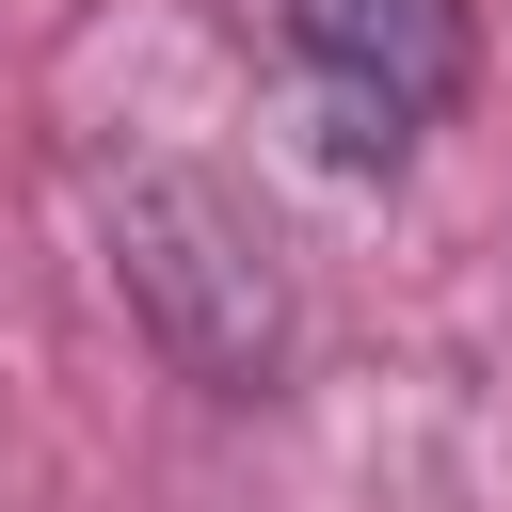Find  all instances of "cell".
<instances>
[{"instance_id": "6da1fadb", "label": "cell", "mask_w": 512, "mask_h": 512, "mask_svg": "<svg viewBox=\"0 0 512 512\" xmlns=\"http://www.w3.org/2000/svg\"><path fill=\"white\" fill-rule=\"evenodd\" d=\"M96 240H112V288L144 320V352L208 400H272L304 368V288L272 256V224L192 176V160H96Z\"/></svg>"}, {"instance_id": "7a4b0ae2", "label": "cell", "mask_w": 512, "mask_h": 512, "mask_svg": "<svg viewBox=\"0 0 512 512\" xmlns=\"http://www.w3.org/2000/svg\"><path fill=\"white\" fill-rule=\"evenodd\" d=\"M288 48L352 160H400L480 96V0H288Z\"/></svg>"}]
</instances>
